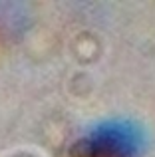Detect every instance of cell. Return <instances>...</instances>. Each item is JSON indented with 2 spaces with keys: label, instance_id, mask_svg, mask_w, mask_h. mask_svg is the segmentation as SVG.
Wrapping results in <instances>:
<instances>
[{
  "label": "cell",
  "instance_id": "obj_1",
  "mask_svg": "<svg viewBox=\"0 0 155 157\" xmlns=\"http://www.w3.org/2000/svg\"><path fill=\"white\" fill-rule=\"evenodd\" d=\"M147 131L131 117H105L81 129L70 145V157H141Z\"/></svg>",
  "mask_w": 155,
  "mask_h": 157
}]
</instances>
